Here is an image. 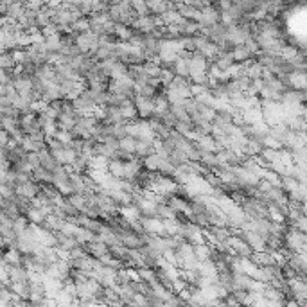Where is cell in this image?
Segmentation results:
<instances>
[{
	"label": "cell",
	"instance_id": "23",
	"mask_svg": "<svg viewBox=\"0 0 307 307\" xmlns=\"http://www.w3.org/2000/svg\"><path fill=\"white\" fill-rule=\"evenodd\" d=\"M54 138H58L59 142H63L65 146H67V144H70V140H72L74 136H72V133L67 131V130H58L56 135H54Z\"/></svg>",
	"mask_w": 307,
	"mask_h": 307
},
{
	"label": "cell",
	"instance_id": "11",
	"mask_svg": "<svg viewBox=\"0 0 307 307\" xmlns=\"http://www.w3.org/2000/svg\"><path fill=\"white\" fill-rule=\"evenodd\" d=\"M74 237H76V241H77L79 245L85 246L86 243H90V241L97 239V233H94L92 230H88V228H85V227H77V228H76Z\"/></svg>",
	"mask_w": 307,
	"mask_h": 307
},
{
	"label": "cell",
	"instance_id": "13",
	"mask_svg": "<svg viewBox=\"0 0 307 307\" xmlns=\"http://www.w3.org/2000/svg\"><path fill=\"white\" fill-rule=\"evenodd\" d=\"M160 160H162V156H158L156 153H151V154H148L146 158H142V165L148 171H151V173H158Z\"/></svg>",
	"mask_w": 307,
	"mask_h": 307
},
{
	"label": "cell",
	"instance_id": "17",
	"mask_svg": "<svg viewBox=\"0 0 307 307\" xmlns=\"http://www.w3.org/2000/svg\"><path fill=\"white\" fill-rule=\"evenodd\" d=\"M67 199L70 201V203L74 205L76 209L79 212L85 211V207H86V198L83 196V194H77V192H72V194H68Z\"/></svg>",
	"mask_w": 307,
	"mask_h": 307
},
{
	"label": "cell",
	"instance_id": "29",
	"mask_svg": "<svg viewBox=\"0 0 307 307\" xmlns=\"http://www.w3.org/2000/svg\"><path fill=\"white\" fill-rule=\"evenodd\" d=\"M0 212H2V209H0Z\"/></svg>",
	"mask_w": 307,
	"mask_h": 307
},
{
	"label": "cell",
	"instance_id": "25",
	"mask_svg": "<svg viewBox=\"0 0 307 307\" xmlns=\"http://www.w3.org/2000/svg\"><path fill=\"white\" fill-rule=\"evenodd\" d=\"M104 144H106L112 151H117V149H119V138H115L114 135L106 136V138H104Z\"/></svg>",
	"mask_w": 307,
	"mask_h": 307
},
{
	"label": "cell",
	"instance_id": "3",
	"mask_svg": "<svg viewBox=\"0 0 307 307\" xmlns=\"http://www.w3.org/2000/svg\"><path fill=\"white\" fill-rule=\"evenodd\" d=\"M133 104H135V108H136V117H140V119H149V117L153 115V110H154L153 99L136 96Z\"/></svg>",
	"mask_w": 307,
	"mask_h": 307
},
{
	"label": "cell",
	"instance_id": "5",
	"mask_svg": "<svg viewBox=\"0 0 307 307\" xmlns=\"http://www.w3.org/2000/svg\"><path fill=\"white\" fill-rule=\"evenodd\" d=\"M85 250L88 255L99 259V257H102L104 253H108V245L102 243V241H99V239H94V241H90V243H86Z\"/></svg>",
	"mask_w": 307,
	"mask_h": 307
},
{
	"label": "cell",
	"instance_id": "28",
	"mask_svg": "<svg viewBox=\"0 0 307 307\" xmlns=\"http://www.w3.org/2000/svg\"><path fill=\"white\" fill-rule=\"evenodd\" d=\"M4 201H6V198L2 196V192H0V209H2V205H4Z\"/></svg>",
	"mask_w": 307,
	"mask_h": 307
},
{
	"label": "cell",
	"instance_id": "7",
	"mask_svg": "<svg viewBox=\"0 0 307 307\" xmlns=\"http://www.w3.org/2000/svg\"><path fill=\"white\" fill-rule=\"evenodd\" d=\"M136 209L140 212V216H146V217H151V216H156V203H154L153 199L149 198H140L136 201Z\"/></svg>",
	"mask_w": 307,
	"mask_h": 307
},
{
	"label": "cell",
	"instance_id": "22",
	"mask_svg": "<svg viewBox=\"0 0 307 307\" xmlns=\"http://www.w3.org/2000/svg\"><path fill=\"white\" fill-rule=\"evenodd\" d=\"M289 227L296 228V230H300V232H307V217H306V214H302V216L296 217V219L291 223Z\"/></svg>",
	"mask_w": 307,
	"mask_h": 307
},
{
	"label": "cell",
	"instance_id": "21",
	"mask_svg": "<svg viewBox=\"0 0 307 307\" xmlns=\"http://www.w3.org/2000/svg\"><path fill=\"white\" fill-rule=\"evenodd\" d=\"M112 135H114L115 138H122V136L128 135L126 122H114V124H112Z\"/></svg>",
	"mask_w": 307,
	"mask_h": 307
},
{
	"label": "cell",
	"instance_id": "9",
	"mask_svg": "<svg viewBox=\"0 0 307 307\" xmlns=\"http://www.w3.org/2000/svg\"><path fill=\"white\" fill-rule=\"evenodd\" d=\"M230 56H232L233 63H245V61H248V59L253 56V54H251V52L248 51L245 45H235V47H232Z\"/></svg>",
	"mask_w": 307,
	"mask_h": 307
},
{
	"label": "cell",
	"instance_id": "6",
	"mask_svg": "<svg viewBox=\"0 0 307 307\" xmlns=\"http://www.w3.org/2000/svg\"><path fill=\"white\" fill-rule=\"evenodd\" d=\"M65 221H67V219H63V217L56 216V214H47V216L43 217L40 227L47 228V230H51V232H59L63 228V225H65Z\"/></svg>",
	"mask_w": 307,
	"mask_h": 307
},
{
	"label": "cell",
	"instance_id": "19",
	"mask_svg": "<svg viewBox=\"0 0 307 307\" xmlns=\"http://www.w3.org/2000/svg\"><path fill=\"white\" fill-rule=\"evenodd\" d=\"M135 146H136V138H133V136L126 135L122 136V138H119V149H124L128 153H133V151H135Z\"/></svg>",
	"mask_w": 307,
	"mask_h": 307
},
{
	"label": "cell",
	"instance_id": "26",
	"mask_svg": "<svg viewBox=\"0 0 307 307\" xmlns=\"http://www.w3.org/2000/svg\"><path fill=\"white\" fill-rule=\"evenodd\" d=\"M271 187H273L271 183L268 182V180H264V178H261V180H259V183H257V189H259L261 192H264V194H266Z\"/></svg>",
	"mask_w": 307,
	"mask_h": 307
},
{
	"label": "cell",
	"instance_id": "15",
	"mask_svg": "<svg viewBox=\"0 0 307 307\" xmlns=\"http://www.w3.org/2000/svg\"><path fill=\"white\" fill-rule=\"evenodd\" d=\"M23 216L27 217L29 223H33V225H41V221H43V217H45V214L41 212V209H34V207H31Z\"/></svg>",
	"mask_w": 307,
	"mask_h": 307
},
{
	"label": "cell",
	"instance_id": "12",
	"mask_svg": "<svg viewBox=\"0 0 307 307\" xmlns=\"http://www.w3.org/2000/svg\"><path fill=\"white\" fill-rule=\"evenodd\" d=\"M108 173L115 178H124V162L119 158H112L108 162Z\"/></svg>",
	"mask_w": 307,
	"mask_h": 307
},
{
	"label": "cell",
	"instance_id": "2",
	"mask_svg": "<svg viewBox=\"0 0 307 307\" xmlns=\"http://www.w3.org/2000/svg\"><path fill=\"white\" fill-rule=\"evenodd\" d=\"M140 223H142L144 232L151 233V235H165L162 217H158V216H151V217L140 216Z\"/></svg>",
	"mask_w": 307,
	"mask_h": 307
},
{
	"label": "cell",
	"instance_id": "27",
	"mask_svg": "<svg viewBox=\"0 0 307 307\" xmlns=\"http://www.w3.org/2000/svg\"><path fill=\"white\" fill-rule=\"evenodd\" d=\"M9 138H11V136H9V133H7L6 130H2V128H0V146H2V148H4V146L9 142Z\"/></svg>",
	"mask_w": 307,
	"mask_h": 307
},
{
	"label": "cell",
	"instance_id": "24",
	"mask_svg": "<svg viewBox=\"0 0 307 307\" xmlns=\"http://www.w3.org/2000/svg\"><path fill=\"white\" fill-rule=\"evenodd\" d=\"M27 162L31 164V167H38L40 165V156H38V151H31V153H27Z\"/></svg>",
	"mask_w": 307,
	"mask_h": 307
},
{
	"label": "cell",
	"instance_id": "16",
	"mask_svg": "<svg viewBox=\"0 0 307 307\" xmlns=\"http://www.w3.org/2000/svg\"><path fill=\"white\" fill-rule=\"evenodd\" d=\"M187 154L183 153L182 149H173V151H171L169 153V162L173 165H174V167H178V165H182V164H185V162H187Z\"/></svg>",
	"mask_w": 307,
	"mask_h": 307
},
{
	"label": "cell",
	"instance_id": "10",
	"mask_svg": "<svg viewBox=\"0 0 307 307\" xmlns=\"http://www.w3.org/2000/svg\"><path fill=\"white\" fill-rule=\"evenodd\" d=\"M31 180H34L36 183H52V173L43 169L41 165H38V167H34L33 173H31Z\"/></svg>",
	"mask_w": 307,
	"mask_h": 307
},
{
	"label": "cell",
	"instance_id": "14",
	"mask_svg": "<svg viewBox=\"0 0 307 307\" xmlns=\"http://www.w3.org/2000/svg\"><path fill=\"white\" fill-rule=\"evenodd\" d=\"M119 214L124 217V219H128V221H131V219H138V217H140V212H138V209H136V205H133V203L120 207Z\"/></svg>",
	"mask_w": 307,
	"mask_h": 307
},
{
	"label": "cell",
	"instance_id": "20",
	"mask_svg": "<svg viewBox=\"0 0 307 307\" xmlns=\"http://www.w3.org/2000/svg\"><path fill=\"white\" fill-rule=\"evenodd\" d=\"M0 128L6 130L7 133H13L15 130H18V119H15V117H4L2 122H0Z\"/></svg>",
	"mask_w": 307,
	"mask_h": 307
},
{
	"label": "cell",
	"instance_id": "1",
	"mask_svg": "<svg viewBox=\"0 0 307 307\" xmlns=\"http://www.w3.org/2000/svg\"><path fill=\"white\" fill-rule=\"evenodd\" d=\"M282 243L288 250L291 251H306V245H307V237L306 232H300L293 227H288V230L282 235Z\"/></svg>",
	"mask_w": 307,
	"mask_h": 307
},
{
	"label": "cell",
	"instance_id": "8",
	"mask_svg": "<svg viewBox=\"0 0 307 307\" xmlns=\"http://www.w3.org/2000/svg\"><path fill=\"white\" fill-rule=\"evenodd\" d=\"M9 280L11 282H27L29 271L23 264H11L9 266Z\"/></svg>",
	"mask_w": 307,
	"mask_h": 307
},
{
	"label": "cell",
	"instance_id": "18",
	"mask_svg": "<svg viewBox=\"0 0 307 307\" xmlns=\"http://www.w3.org/2000/svg\"><path fill=\"white\" fill-rule=\"evenodd\" d=\"M15 65H17V61L13 58V52H0V68L9 70V68H15Z\"/></svg>",
	"mask_w": 307,
	"mask_h": 307
},
{
	"label": "cell",
	"instance_id": "4",
	"mask_svg": "<svg viewBox=\"0 0 307 307\" xmlns=\"http://www.w3.org/2000/svg\"><path fill=\"white\" fill-rule=\"evenodd\" d=\"M15 192L17 194H22L25 198H34V196H38L40 192V183H36L34 180H27V182L23 183H18L17 187H15Z\"/></svg>",
	"mask_w": 307,
	"mask_h": 307
}]
</instances>
